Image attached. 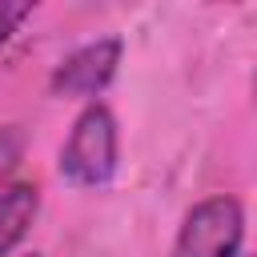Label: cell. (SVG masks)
Instances as JSON below:
<instances>
[{"label":"cell","mask_w":257,"mask_h":257,"mask_svg":"<svg viewBox=\"0 0 257 257\" xmlns=\"http://www.w3.org/2000/svg\"><path fill=\"white\" fill-rule=\"evenodd\" d=\"M24 257H40V253H24Z\"/></svg>","instance_id":"obj_7"},{"label":"cell","mask_w":257,"mask_h":257,"mask_svg":"<svg viewBox=\"0 0 257 257\" xmlns=\"http://www.w3.org/2000/svg\"><path fill=\"white\" fill-rule=\"evenodd\" d=\"M32 16V4H0V44L16 32V24L20 20H28Z\"/></svg>","instance_id":"obj_6"},{"label":"cell","mask_w":257,"mask_h":257,"mask_svg":"<svg viewBox=\"0 0 257 257\" xmlns=\"http://www.w3.org/2000/svg\"><path fill=\"white\" fill-rule=\"evenodd\" d=\"M116 64H120V40L104 36V40L76 48L64 64H56L48 84H52L56 96H96L116 76Z\"/></svg>","instance_id":"obj_3"},{"label":"cell","mask_w":257,"mask_h":257,"mask_svg":"<svg viewBox=\"0 0 257 257\" xmlns=\"http://www.w3.org/2000/svg\"><path fill=\"white\" fill-rule=\"evenodd\" d=\"M36 209H40L36 185H12V189L0 197V257H8V253L24 241L28 225L36 221Z\"/></svg>","instance_id":"obj_4"},{"label":"cell","mask_w":257,"mask_h":257,"mask_svg":"<svg viewBox=\"0 0 257 257\" xmlns=\"http://www.w3.org/2000/svg\"><path fill=\"white\" fill-rule=\"evenodd\" d=\"M20 157H24V133H20L16 124H4V128H0V197L8 193L4 185H8V177L16 173Z\"/></svg>","instance_id":"obj_5"},{"label":"cell","mask_w":257,"mask_h":257,"mask_svg":"<svg viewBox=\"0 0 257 257\" xmlns=\"http://www.w3.org/2000/svg\"><path fill=\"white\" fill-rule=\"evenodd\" d=\"M245 237V213L237 197H205L185 213V225L169 257H237Z\"/></svg>","instance_id":"obj_2"},{"label":"cell","mask_w":257,"mask_h":257,"mask_svg":"<svg viewBox=\"0 0 257 257\" xmlns=\"http://www.w3.org/2000/svg\"><path fill=\"white\" fill-rule=\"evenodd\" d=\"M112 173H116V120L104 104L92 100L76 116V124L60 149V177L92 189V185H104Z\"/></svg>","instance_id":"obj_1"}]
</instances>
